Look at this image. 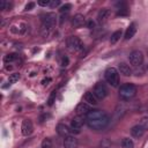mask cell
Segmentation results:
<instances>
[{"label": "cell", "mask_w": 148, "mask_h": 148, "mask_svg": "<svg viewBox=\"0 0 148 148\" xmlns=\"http://www.w3.org/2000/svg\"><path fill=\"white\" fill-rule=\"evenodd\" d=\"M118 72L125 76H130L132 74V69L130 67V65H127L126 62H120L118 65Z\"/></svg>", "instance_id": "5bb4252c"}, {"label": "cell", "mask_w": 148, "mask_h": 148, "mask_svg": "<svg viewBox=\"0 0 148 148\" xmlns=\"http://www.w3.org/2000/svg\"><path fill=\"white\" fill-rule=\"evenodd\" d=\"M143 110H145V111H147V112H148V103H147V104H146V105H145V106H143Z\"/></svg>", "instance_id": "836d02e7"}, {"label": "cell", "mask_w": 148, "mask_h": 148, "mask_svg": "<svg viewBox=\"0 0 148 148\" xmlns=\"http://www.w3.org/2000/svg\"><path fill=\"white\" fill-rule=\"evenodd\" d=\"M140 125L143 127V130H145V131H147V130H148V116L143 117V118L140 120Z\"/></svg>", "instance_id": "cb8c5ba5"}, {"label": "cell", "mask_w": 148, "mask_h": 148, "mask_svg": "<svg viewBox=\"0 0 148 148\" xmlns=\"http://www.w3.org/2000/svg\"><path fill=\"white\" fill-rule=\"evenodd\" d=\"M42 148H52V141H51V139H49V138H45L43 141H42V146H40Z\"/></svg>", "instance_id": "603a6c76"}, {"label": "cell", "mask_w": 148, "mask_h": 148, "mask_svg": "<svg viewBox=\"0 0 148 148\" xmlns=\"http://www.w3.org/2000/svg\"><path fill=\"white\" fill-rule=\"evenodd\" d=\"M92 92L95 94V96H96L98 99H103V98H105V97L108 96V92H109V91H108V88H106V86H105L104 83L98 82V83L95 84Z\"/></svg>", "instance_id": "52a82bcc"}, {"label": "cell", "mask_w": 148, "mask_h": 148, "mask_svg": "<svg viewBox=\"0 0 148 148\" xmlns=\"http://www.w3.org/2000/svg\"><path fill=\"white\" fill-rule=\"evenodd\" d=\"M61 65H62V66H67V65H68V58H67V57H64V58H62Z\"/></svg>", "instance_id": "4dcf8cb0"}, {"label": "cell", "mask_w": 148, "mask_h": 148, "mask_svg": "<svg viewBox=\"0 0 148 148\" xmlns=\"http://www.w3.org/2000/svg\"><path fill=\"white\" fill-rule=\"evenodd\" d=\"M84 23H86V18H84V16H83L82 14H76V15H74V17L72 18V25H73L74 28H80V27H82Z\"/></svg>", "instance_id": "8fae6325"}, {"label": "cell", "mask_w": 148, "mask_h": 148, "mask_svg": "<svg viewBox=\"0 0 148 148\" xmlns=\"http://www.w3.org/2000/svg\"><path fill=\"white\" fill-rule=\"evenodd\" d=\"M128 60H130V62H131L132 66H134V67H139V66H141L142 62H143V54H142L141 51H139V50H134V51H132V52L130 53V56H128Z\"/></svg>", "instance_id": "8992f818"}, {"label": "cell", "mask_w": 148, "mask_h": 148, "mask_svg": "<svg viewBox=\"0 0 148 148\" xmlns=\"http://www.w3.org/2000/svg\"><path fill=\"white\" fill-rule=\"evenodd\" d=\"M147 69H148V65H147Z\"/></svg>", "instance_id": "e575fe53"}, {"label": "cell", "mask_w": 148, "mask_h": 148, "mask_svg": "<svg viewBox=\"0 0 148 148\" xmlns=\"http://www.w3.org/2000/svg\"><path fill=\"white\" fill-rule=\"evenodd\" d=\"M56 130H57V133H58L60 136H62V138L68 136L69 133H71V130H69L68 126H66L65 124H58Z\"/></svg>", "instance_id": "4fadbf2b"}, {"label": "cell", "mask_w": 148, "mask_h": 148, "mask_svg": "<svg viewBox=\"0 0 148 148\" xmlns=\"http://www.w3.org/2000/svg\"><path fill=\"white\" fill-rule=\"evenodd\" d=\"M18 79H20V74H18V73H13V74H10L9 77H8V83H9V84H13V83L17 82Z\"/></svg>", "instance_id": "44dd1931"}, {"label": "cell", "mask_w": 148, "mask_h": 148, "mask_svg": "<svg viewBox=\"0 0 148 148\" xmlns=\"http://www.w3.org/2000/svg\"><path fill=\"white\" fill-rule=\"evenodd\" d=\"M50 81H51V79H50V77H47V79L43 80V82H42V83H43V84L45 86V84H49V82H50Z\"/></svg>", "instance_id": "1f68e13d"}, {"label": "cell", "mask_w": 148, "mask_h": 148, "mask_svg": "<svg viewBox=\"0 0 148 148\" xmlns=\"http://www.w3.org/2000/svg\"><path fill=\"white\" fill-rule=\"evenodd\" d=\"M34 6H35V3H34V2H29V3L25 6V10H30L31 8H34Z\"/></svg>", "instance_id": "f546056e"}, {"label": "cell", "mask_w": 148, "mask_h": 148, "mask_svg": "<svg viewBox=\"0 0 148 148\" xmlns=\"http://www.w3.org/2000/svg\"><path fill=\"white\" fill-rule=\"evenodd\" d=\"M71 8H72V5H71V3H66V5H64V6H61V7H60V13L68 12Z\"/></svg>", "instance_id": "d4e9b609"}, {"label": "cell", "mask_w": 148, "mask_h": 148, "mask_svg": "<svg viewBox=\"0 0 148 148\" xmlns=\"http://www.w3.org/2000/svg\"><path fill=\"white\" fill-rule=\"evenodd\" d=\"M54 97H56V91H52V94H51V96H50V98H49V105H52L53 104V102H54Z\"/></svg>", "instance_id": "4316f807"}, {"label": "cell", "mask_w": 148, "mask_h": 148, "mask_svg": "<svg viewBox=\"0 0 148 148\" xmlns=\"http://www.w3.org/2000/svg\"><path fill=\"white\" fill-rule=\"evenodd\" d=\"M120 37H121V30H117V31H114V32L111 35V38H110V43H111V44H114V43H117V42L120 39Z\"/></svg>", "instance_id": "ffe728a7"}, {"label": "cell", "mask_w": 148, "mask_h": 148, "mask_svg": "<svg viewBox=\"0 0 148 148\" xmlns=\"http://www.w3.org/2000/svg\"><path fill=\"white\" fill-rule=\"evenodd\" d=\"M34 131V126H32V123L30 119H24L22 121V125H21V132L24 136H28L32 133Z\"/></svg>", "instance_id": "9c48e42d"}, {"label": "cell", "mask_w": 148, "mask_h": 148, "mask_svg": "<svg viewBox=\"0 0 148 148\" xmlns=\"http://www.w3.org/2000/svg\"><path fill=\"white\" fill-rule=\"evenodd\" d=\"M136 95V87L132 83H124L119 88V96L121 99H131Z\"/></svg>", "instance_id": "3957f363"}, {"label": "cell", "mask_w": 148, "mask_h": 148, "mask_svg": "<svg viewBox=\"0 0 148 148\" xmlns=\"http://www.w3.org/2000/svg\"><path fill=\"white\" fill-rule=\"evenodd\" d=\"M109 15H110V10H109L108 8H103V9H101V10H99V13H98V15H97L98 22H101V23L105 22V21L108 20Z\"/></svg>", "instance_id": "e0dca14e"}, {"label": "cell", "mask_w": 148, "mask_h": 148, "mask_svg": "<svg viewBox=\"0 0 148 148\" xmlns=\"http://www.w3.org/2000/svg\"><path fill=\"white\" fill-rule=\"evenodd\" d=\"M84 102L86 103H88L89 105H96L97 103H98V98L95 96V94L94 92H91V91H87L86 94H84Z\"/></svg>", "instance_id": "7c38bea8"}, {"label": "cell", "mask_w": 148, "mask_h": 148, "mask_svg": "<svg viewBox=\"0 0 148 148\" xmlns=\"http://www.w3.org/2000/svg\"><path fill=\"white\" fill-rule=\"evenodd\" d=\"M57 23V16L53 13H47L42 17V35L44 37L49 36Z\"/></svg>", "instance_id": "7a4b0ae2"}, {"label": "cell", "mask_w": 148, "mask_h": 148, "mask_svg": "<svg viewBox=\"0 0 148 148\" xmlns=\"http://www.w3.org/2000/svg\"><path fill=\"white\" fill-rule=\"evenodd\" d=\"M83 123H84L83 116H76V117H74L72 119V121H71V132H73V133H80Z\"/></svg>", "instance_id": "ba28073f"}, {"label": "cell", "mask_w": 148, "mask_h": 148, "mask_svg": "<svg viewBox=\"0 0 148 148\" xmlns=\"http://www.w3.org/2000/svg\"><path fill=\"white\" fill-rule=\"evenodd\" d=\"M87 27H88L89 29H92V28L95 27V23H94V21H92V20H89V21H87Z\"/></svg>", "instance_id": "83f0119b"}, {"label": "cell", "mask_w": 148, "mask_h": 148, "mask_svg": "<svg viewBox=\"0 0 148 148\" xmlns=\"http://www.w3.org/2000/svg\"><path fill=\"white\" fill-rule=\"evenodd\" d=\"M16 59H17V54H15V53L7 54V56H5V58H3L5 62H12V61H15Z\"/></svg>", "instance_id": "7402d4cb"}, {"label": "cell", "mask_w": 148, "mask_h": 148, "mask_svg": "<svg viewBox=\"0 0 148 148\" xmlns=\"http://www.w3.org/2000/svg\"><path fill=\"white\" fill-rule=\"evenodd\" d=\"M5 5H6V2H5L3 0H1V1H0V9H3V8H5Z\"/></svg>", "instance_id": "d6a6232c"}, {"label": "cell", "mask_w": 148, "mask_h": 148, "mask_svg": "<svg viewBox=\"0 0 148 148\" xmlns=\"http://www.w3.org/2000/svg\"><path fill=\"white\" fill-rule=\"evenodd\" d=\"M135 32H136V25H135L134 23L130 24V27L126 29V32H125V39H126V40L131 39V38L135 35Z\"/></svg>", "instance_id": "ac0fdd59"}, {"label": "cell", "mask_w": 148, "mask_h": 148, "mask_svg": "<svg viewBox=\"0 0 148 148\" xmlns=\"http://www.w3.org/2000/svg\"><path fill=\"white\" fill-rule=\"evenodd\" d=\"M105 80L112 87H118L119 84V72L114 67H110L105 71Z\"/></svg>", "instance_id": "277c9868"}, {"label": "cell", "mask_w": 148, "mask_h": 148, "mask_svg": "<svg viewBox=\"0 0 148 148\" xmlns=\"http://www.w3.org/2000/svg\"><path fill=\"white\" fill-rule=\"evenodd\" d=\"M121 147L123 148H134V142L130 138H124L121 140Z\"/></svg>", "instance_id": "d6986e66"}, {"label": "cell", "mask_w": 148, "mask_h": 148, "mask_svg": "<svg viewBox=\"0 0 148 148\" xmlns=\"http://www.w3.org/2000/svg\"><path fill=\"white\" fill-rule=\"evenodd\" d=\"M64 146H65V148H76L77 141H76V139L74 136L68 135V136H66L64 139Z\"/></svg>", "instance_id": "2e32d148"}, {"label": "cell", "mask_w": 148, "mask_h": 148, "mask_svg": "<svg viewBox=\"0 0 148 148\" xmlns=\"http://www.w3.org/2000/svg\"><path fill=\"white\" fill-rule=\"evenodd\" d=\"M50 2H51V0H38L37 3L42 7H45V6H50Z\"/></svg>", "instance_id": "484cf974"}, {"label": "cell", "mask_w": 148, "mask_h": 148, "mask_svg": "<svg viewBox=\"0 0 148 148\" xmlns=\"http://www.w3.org/2000/svg\"><path fill=\"white\" fill-rule=\"evenodd\" d=\"M86 121L90 128L99 131L108 126L109 116L102 110H90L86 116Z\"/></svg>", "instance_id": "6da1fadb"}, {"label": "cell", "mask_w": 148, "mask_h": 148, "mask_svg": "<svg viewBox=\"0 0 148 148\" xmlns=\"http://www.w3.org/2000/svg\"><path fill=\"white\" fill-rule=\"evenodd\" d=\"M143 133H145V130H143V127L139 124V125H135V126H133L132 128H131V134H132V136H134V138H136V139H139V138H141L142 135H143Z\"/></svg>", "instance_id": "9a60e30c"}, {"label": "cell", "mask_w": 148, "mask_h": 148, "mask_svg": "<svg viewBox=\"0 0 148 148\" xmlns=\"http://www.w3.org/2000/svg\"><path fill=\"white\" fill-rule=\"evenodd\" d=\"M60 5V1L59 0H54V1H51L50 2V6L51 7H57V6H59Z\"/></svg>", "instance_id": "f1b7e54d"}, {"label": "cell", "mask_w": 148, "mask_h": 148, "mask_svg": "<svg viewBox=\"0 0 148 148\" xmlns=\"http://www.w3.org/2000/svg\"><path fill=\"white\" fill-rule=\"evenodd\" d=\"M67 46L72 52H79L83 49V44H82L81 39L76 36H71L67 39Z\"/></svg>", "instance_id": "5b68a950"}, {"label": "cell", "mask_w": 148, "mask_h": 148, "mask_svg": "<svg viewBox=\"0 0 148 148\" xmlns=\"http://www.w3.org/2000/svg\"><path fill=\"white\" fill-rule=\"evenodd\" d=\"M75 111H76L77 116H87L89 113V111H90V105L88 103H86V102H81L80 104H77Z\"/></svg>", "instance_id": "30bf717a"}]
</instances>
